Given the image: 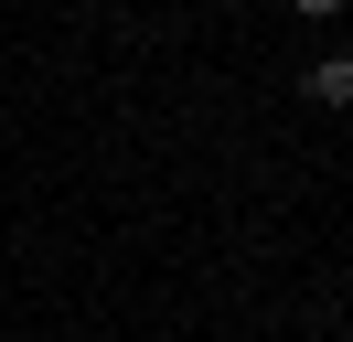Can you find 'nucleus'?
I'll return each mask as SVG.
<instances>
[{
    "mask_svg": "<svg viewBox=\"0 0 353 342\" xmlns=\"http://www.w3.org/2000/svg\"><path fill=\"white\" fill-rule=\"evenodd\" d=\"M310 97H321V107H353V54H321V64H310Z\"/></svg>",
    "mask_w": 353,
    "mask_h": 342,
    "instance_id": "nucleus-1",
    "label": "nucleus"
}]
</instances>
